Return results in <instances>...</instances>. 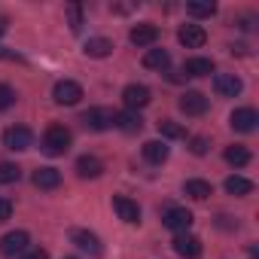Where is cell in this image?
Segmentation results:
<instances>
[{
  "mask_svg": "<svg viewBox=\"0 0 259 259\" xmlns=\"http://www.w3.org/2000/svg\"><path fill=\"white\" fill-rule=\"evenodd\" d=\"M226 162H229V165H235V168H244V165L250 162V150H247V147H241V144L226 147Z\"/></svg>",
  "mask_w": 259,
  "mask_h": 259,
  "instance_id": "cell-25",
  "label": "cell"
},
{
  "mask_svg": "<svg viewBox=\"0 0 259 259\" xmlns=\"http://www.w3.org/2000/svg\"><path fill=\"white\" fill-rule=\"evenodd\" d=\"M153 98H150V89L147 85H138V82H132V85H125L122 89V104L132 110V113H138L141 107H147Z\"/></svg>",
  "mask_w": 259,
  "mask_h": 259,
  "instance_id": "cell-5",
  "label": "cell"
},
{
  "mask_svg": "<svg viewBox=\"0 0 259 259\" xmlns=\"http://www.w3.org/2000/svg\"><path fill=\"white\" fill-rule=\"evenodd\" d=\"M82 125L92 128V132H107V128L116 125V110L110 107H92L82 113Z\"/></svg>",
  "mask_w": 259,
  "mask_h": 259,
  "instance_id": "cell-2",
  "label": "cell"
},
{
  "mask_svg": "<svg viewBox=\"0 0 259 259\" xmlns=\"http://www.w3.org/2000/svg\"><path fill=\"white\" fill-rule=\"evenodd\" d=\"M180 110L186 116H201V113H207V98L201 92H183L180 95Z\"/></svg>",
  "mask_w": 259,
  "mask_h": 259,
  "instance_id": "cell-14",
  "label": "cell"
},
{
  "mask_svg": "<svg viewBox=\"0 0 259 259\" xmlns=\"http://www.w3.org/2000/svg\"><path fill=\"white\" fill-rule=\"evenodd\" d=\"M174 250H177L183 259H195V256H201V241H198L195 235H189V232H180V235L174 238Z\"/></svg>",
  "mask_w": 259,
  "mask_h": 259,
  "instance_id": "cell-15",
  "label": "cell"
},
{
  "mask_svg": "<svg viewBox=\"0 0 259 259\" xmlns=\"http://www.w3.org/2000/svg\"><path fill=\"white\" fill-rule=\"evenodd\" d=\"M34 186L37 189H58L61 186V171H55V168H37L34 171Z\"/></svg>",
  "mask_w": 259,
  "mask_h": 259,
  "instance_id": "cell-17",
  "label": "cell"
},
{
  "mask_svg": "<svg viewBox=\"0 0 259 259\" xmlns=\"http://www.w3.org/2000/svg\"><path fill=\"white\" fill-rule=\"evenodd\" d=\"M162 223L171 229V232H189V226H192V213L186 210V207H168L165 210V217H162Z\"/></svg>",
  "mask_w": 259,
  "mask_h": 259,
  "instance_id": "cell-8",
  "label": "cell"
},
{
  "mask_svg": "<svg viewBox=\"0 0 259 259\" xmlns=\"http://www.w3.org/2000/svg\"><path fill=\"white\" fill-rule=\"evenodd\" d=\"M186 13L195 19H204V16L217 13V4H210V0H192V4H186Z\"/></svg>",
  "mask_w": 259,
  "mask_h": 259,
  "instance_id": "cell-26",
  "label": "cell"
},
{
  "mask_svg": "<svg viewBox=\"0 0 259 259\" xmlns=\"http://www.w3.org/2000/svg\"><path fill=\"white\" fill-rule=\"evenodd\" d=\"M28 244H31V235L19 229V232H10V235L0 238V253L4 256H22L28 250Z\"/></svg>",
  "mask_w": 259,
  "mask_h": 259,
  "instance_id": "cell-6",
  "label": "cell"
},
{
  "mask_svg": "<svg viewBox=\"0 0 259 259\" xmlns=\"http://www.w3.org/2000/svg\"><path fill=\"white\" fill-rule=\"evenodd\" d=\"M128 40H132L138 49H144V46H153V43L159 40V28H156V25H150V22H144V25H135V28H132V34H128Z\"/></svg>",
  "mask_w": 259,
  "mask_h": 259,
  "instance_id": "cell-13",
  "label": "cell"
},
{
  "mask_svg": "<svg viewBox=\"0 0 259 259\" xmlns=\"http://www.w3.org/2000/svg\"><path fill=\"white\" fill-rule=\"evenodd\" d=\"M232 128L235 132H241V135H250V132H256V122H259V116H256V110H250V107H241V110H235L232 113Z\"/></svg>",
  "mask_w": 259,
  "mask_h": 259,
  "instance_id": "cell-11",
  "label": "cell"
},
{
  "mask_svg": "<svg viewBox=\"0 0 259 259\" xmlns=\"http://www.w3.org/2000/svg\"><path fill=\"white\" fill-rule=\"evenodd\" d=\"M52 98H55V104L73 107V104H79V98H82V85H79V82H73V79H61V82H55Z\"/></svg>",
  "mask_w": 259,
  "mask_h": 259,
  "instance_id": "cell-4",
  "label": "cell"
},
{
  "mask_svg": "<svg viewBox=\"0 0 259 259\" xmlns=\"http://www.w3.org/2000/svg\"><path fill=\"white\" fill-rule=\"evenodd\" d=\"M76 174H79L82 180H95V177L104 174V162H101L98 156H79V159H76Z\"/></svg>",
  "mask_w": 259,
  "mask_h": 259,
  "instance_id": "cell-16",
  "label": "cell"
},
{
  "mask_svg": "<svg viewBox=\"0 0 259 259\" xmlns=\"http://www.w3.org/2000/svg\"><path fill=\"white\" fill-rule=\"evenodd\" d=\"M226 192L241 198V195H250V192H253V183H250L247 177H241V174H232V177L226 180Z\"/></svg>",
  "mask_w": 259,
  "mask_h": 259,
  "instance_id": "cell-24",
  "label": "cell"
},
{
  "mask_svg": "<svg viewBox=\"0 0 259 259\" xmlns=\"http://www.w3.org/2000/svg\"><path fill=\"white\" fill-rule=\"evenodd\" d=\"M113 210H116L119 220L128 223V226H138V223H141V207H138V201L125 198V195H113Z\"/></svg>",
  "mask_w": 259,
  "mask_h": 259,
  "instance_id": "cell-7",
  "label": "cell"
},
{
  "mask_svg": "<svg viewBox=\"0 0 259 259\" xmlns=\"http://www.w3.org/2000/svg\"><path fill=\"white\" fill-rule=\"evenodd\" d=\"M22 177V168L13 162H0V183H16Z\"/></svg>",
  "mask_w": 259,
  "mask_h": 259,
  "instance_id": "cell-28",
  "label": "cell"
},
{
  "mask_svg": "<svg viewBox=\"0 0 259 259\" xmlns=\"http://www.w3.org/2000/svg\"><path fill=\"white\" fill-rule=\"evenodd\" d=\"M159 132H162L165 138H171V141L186 138V128H183L180 122H171V119H162V122H159Z\"/></svg>",
  "mask_w": 259,
  "mask_h": 259,
  "instance_id": "cell-27",
  "label": "cell"
},
{
  "mask_svg": "<svg viewBox=\"0 0 259 259\" xmlns=\"http://www.w3.org/2000/svg\"><path fill=\"white\" fill-rule=\"evenodd\" d=\"M31 144H34V135H31V128H25V125H13V128L4 132V147L13 150V153H22Z\"/></svg>",
  "mask_w": 259,
  "mask_h": 259,
  "instance_id": "cell-3",
  "label": "cell"
},
{
  "mask_svg": "<svg viewBox=\"0 0 259 259\" xmlns=\"http://www.w3.org/2000/svg\"><path fill=\"white\" fill-rule=\"evenodd\" d=\"M116 128H122L125 135H138L141 128H144V119L132 110H125V113H116Z\"/></svg>",
  "mask_w": 259,
  "mask_h": 259,
  "instance_id": "cell-19",
  "label": "cell"
},
{
  "mask_svg": "<svg viewBox=\"0 0 259 259\" xmlns=\"http://www.w3.org/2000/svg\"><path fill=\"white\" fill-rule=\"evenodd\" d=\"M189 150H192L195 156H204V153H207V141H204V138H192V147H189Z\"/></svg>",
  "mask_w": 259,
  "mask_h": 259,
  "instance_id": "cell-33",
  "label": "cell"
},
{
  "mask_svg": "<svg viewBox=\"0 0 259 259\" xmlns=\"http://www.w3.org/2000/svg\"><path fill=\"white\" fill-rule=\"evenodd\" d=\"M171 64V55L165 52V49H147L144 52V67H150V70H165Z\"/></svg>",
  "mask_w": 259,
  "mask_h": 259,
  "instance_id": "cell-21",
  "label": "cell"
},
{
  "mask_svg": "<svg viewBox=\"0 0 259 259\" xmlns=\"http://www.w3.org/2000/svg\"><path fill=\"white\" fill-rule=\"evenodd\" d=\"M16 104V92L10 85H0V110H10Z\"/></svg>",
  "mask_w": 259,
  "mask_h": 259,
  "instance_id": "cell-30",
  "label": "cell"
},
{
  "mask_svg": "<svg viewBox=\"0 0 259 259\" xmlns=\"http://www.w3.org/2000/svg\"><path fill=\"white\" fill-rule=\"evenodd\" d=\"M13 217V201L10 198H0V223H7Z\"/></svg>",
  "mask_w": 259,
  "mask_h": 259,
  "instance_id": "cell-32",
  "label": "cell"
},
{
  "mask_svg": "<svg viewBox=\"0 0 259 259\" xmlns=\"http://www.w3.org/2000/svg\"><path fill=\"white\" fill-rule=\"evenodd\" d=\"M113 52V43L107 40V37H92L89 43H85V55L89 58H107Z\"/></svg>",
  "mask_w": 259,
  "mask_h": 259,
  "instance_id": "cell-23",
  "label": "cell"
},
{
  "mask_svg": "<svg viewBox=\"0 0 259 259\" xmlns=\"http://www.w3.org/2000/svg\"><path fill=\"white\" fill-rule=\"evenodd\" d=\"M168 144L165 141H147L144 144V159L147 162H153V165H162V162H168Z\"/></svg>",
  "mask_w": 259,
  "mask_h": 259,
  "instance_id": "cell-18",
  "label": "cell"
},
{
  "mask_svg": "<svg viewBox=\"0 0 259 259\" xmlns=\"http://www.w3.org/2000/svg\"><path fill=\"white\" fill-rule=\"evenodd\" d=\"M241 79L235 76V73H217L213 76V92L220 95V98H235V95H241Z\"/></svg>",
  "mask_w": 259,
  "mask_h": 259,
  "instance_id": "cell-12",
  "label": "cell"
},
{
  "mask_svg": "<svg viewBox=\"0 0 259 259\" xmlns=\"http://www.w3.org/2000/svg\"><path fill=\"white\" fill-rule=\"evenodd\" d=\"M70 141H73L70 128H64V125H49L46 135H43V150H46L49 156H64V153L70 150Z\"/></svg>",
  "mask_w": 259,
  "mask_h": 259,
  "instance_id": "cell-1",
  "label": "cell"
},
{
  "mask_svg": "<svg viewBox=\"0 0 259 259\" xmlns=\"http://www.w3.org/2000/svg\"><path fill=\"white\" fill-rule=\"evenodd\" d=\"M183 192H186L189 198H195V201H207V198L213 195V186H210L207 180H186V183H183Z\"/></svg>",
  "mask_w": 259,
  "mask_h": 259,
  "instance_id": "cell-20",
  "label": "cell"
},
{
  "mask_svg": "<svg viewBox=\"0 0 259 259\" xmlns=\"http://www.w3.org/2000/svg\"><path fill=\"white\" fill-rule=\"evenodd\" d=\"M183 73L186 76H210L213 73V61L210 58H189L183 64Z\"/></svg>",
  "mask_w": 259,
  "mask_h": 259,
  "instance_id": "cell-22",
  "label": "cell"
},
{
  "mask_svg": "<svg viewBox=\"0 0 259 259\" xmlns=\"http://www.w3.org/2000/svg\"><path fill=\"white\" fill-rule=\"evenodd\" d=\"M19 259H49V253H46L43 247H28V250H25Z\"/></svg>",
  "mask_w": 259,
  "mask_h": 259,
  "instance_id": "cell-31",
  "label": "cell"
},
{
  "mask_svg": "<svg viewBox=\"0 0 259 259\" xmlns=\"http://www.w3.org/2000/svg\"><path fill=\"white\" fill-rule=\"evenodd\" d=\"M67 19H70V31L82 28V7L79 4H67Z\"/></svg>",
  "mask_w": 259,
  "mask_h": 259,
  "instance_id": "cell-29",
  "label": "cell"
},
{
  "mask_svg": "<svg viewBox=\"0 0 259 259\" xmlns=\"http://www.w3.org/2000/svg\"><path fill=\"white\" fill-rule=\"evenodd\" d=\"M4 31H7V19H4V16H0V34H4Z\"/></svg>",
  "mask_w": 259,
  "mask_h": 259,
  "instance_id": "cell-34",
  "label": "cell"
},
{
  "mask_svg": "<svg viewBox=\"0 0 259 259\" xmlns=\"http://www.w3.org/2000/svg\"><path fill=\"white\" fill-rule=\"evenodd\" d=\"M70 238H73V244L82 250V253H89V256H101V238L95 235V232H85V229H73L70 232Z\"/></svg>",
  "mask_w": 259,
  "mask_h": 259,
  "instance_id": "cell-10",
  "label": "cell"
},
{
  "mask_svg": "<svg viewBox=\"0 0 259 259\" xmlns=\"http://www.w3.org/2000/svg\"><path fill=\"white\" fill-rule=\"evenodd\" d=\"M177 40H180L186 49H201V46L207 43V31H204L201 25H183V28L177 31Z\"/></svg>",
  "mask_w": 259,
  "mask_h": 259,
  "instance_id": "cell-9",
  "label": "cell"
}]
</instances>
